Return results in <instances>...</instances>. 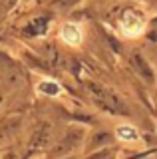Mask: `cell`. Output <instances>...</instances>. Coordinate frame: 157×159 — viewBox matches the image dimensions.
I'll use <instances>...</instances> for the list:
<instances>
[{"label":"cell","mask_w":157,"mask_h":159,"mask_svg":"<svg viewBox=\"0 0 157 159\" xmlns=\"http://www.w3.org/2000/svg\"><path fill=\"white\" fill-rule=\"evenodd\" d=\"M60 36H62V40L68 44V46H80L82 40H84V32H82V28L78 26V24L68 22V24L62 26Z\"/></svg>","instance_id":"6da1fadb"},{"label":"cell","mask_w":157,"mask_h":159,"mask_svg":"<svg viewBox=\"0 0 157 159\" xmlns=\"http://www.w3.org/2000/svg\"><path fill=\"white\" fill-rule=\"evenodd\" d=\"M119 28H121V32H123L125 36H129V38H137V36H141V34H143L145 24L141 22V20L137 18V16H133V14H127V16L121 20Z\"/></svg>","instance_id":"7a4b0ae2"},{"label":"cell","mask_w":157,"mask_h":159,"mask_svg":"<svg viewBox=\"0 0 157 159\" xmlns=\"http://www.w3.org/2000/svg\"><path fill=\"white\" fill-rule=\"evenodd\" d=\"M115 137L119 141H125V143H135L139 139V131H137L135 125H129V123H123V125H117L115 129Z\"/></svg>","instance_id":"3957f363"},{"label":"cell","mask_w":157,"mask_h":159,"mask_svg":"<svg viewBox=\"0 0 157 159\" xmlns=\"http://www.w3.org/2000/svg\"><path fill=\"white\" fill-rule=\"evenodd\" d=\"M38 89L42 93H46V96H60V86L56 82H40Z\"/></svg>","instance_id":"277c9868"}]
</instances>
